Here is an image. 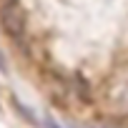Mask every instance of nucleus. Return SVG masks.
<instances>
[{"label": "nucleus", "instance_id": "1", "mask_svg": "<svg viewBox=\"0 0 128 128\" xmlns=\"http://www.w3.org/2000/svg\"><path fill=\"white\" fill-rule=\"evenodd\" d=\"M25 10L20 8V3H8V5H0V25L3 30L13 38H20L25 33Z\"/></svg>", "mask_w": 128, "mask_h": 128}, {"label": "nucleus", "instance_id": "2", "mask_svg": "<svg viewBox=\"0 0 128 128\" xmlns=\"http://www.w3.org/2000/svg\"><path fill=\"white\" fill-rule=\"evenodd\" d=\"M0 3H3V5H8V3H18V0H0Z\"/></svg>", "mask_w": 128, "mask_h": 128}]
</instances>
